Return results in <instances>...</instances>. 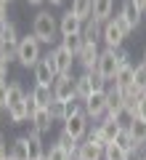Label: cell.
<instances>
[{"instance_id":"34","label":"cell","mask_w":146,"mask_h":160,"mask_svg":"<svg viewBox=\"0 0 146 160\" xmlns=\"http://www.w3.org/2000/svg\"><path fill=\"white\" fill-rule=\"evenodd\" d=\"M114 56H117V62H120V67H125V64H130V62H128V59H130V53L125 51L122 46H120V48H114Z\"/></svg>"},{"instance_id":"7","label":"cell","mask_w":146,"mask_h":160,"mask_svg":"<svg viewBox=\"0 0 146 160\" xmlns=\"http://www.w3.org/2000/svg\"><path fill=\"white\" fill-rule=\"evenodd\" d=\"M106 107H109V93L106 91H96L82 102V109H85V115H88L90 120L104 118V115H106Z\"/></svg>"},{"instance_id":"3","label":"cell","mask_w":146,"mask_h":160,"mask_svg":"<svg viewBox=\"0 0 146 160\" xmlns=\"http://www.w3.org/2000/svg\"><path fill=\"white\" fill-rule=\"evenodd\" d=\"M8 115H11L13 123H24L29 120V112H27V93L19 83H11L8 86Z\"/></svg>"},{"instance_id":"18","label":"cell","mask_w":146,"mask_h":160,"mask_svg":"<svg viewBox=\"0 0 146 160\" xmlns=\"http://www.w3.org/2000/svg\"><path fill=\"white\" fill-rule=\"evenodd\" d=\"M82 38H85V43H98L104 38V24L90 16L88 22H82Z\"/></svg>"},{"instance_id":"27","label":"cell","mask_w":146,"mask_h":160,"mask_svg":"<svg viewBox=\"0 0 146 160\" xmlns=\"http://www.w3.org/2000/svg\"><path fill=\"white\" fill-rule=\"evenodd\" d=\"M104 160H130V152H125L120 144H106V149H104Z\"/></svg>"},{"instance_id":"44","label":"cell","mask_w":146,"mask_h":160,"mask_svg":"<svg viewBox=\"0 0 146 160\" xmlns=\"http://www.w3.org/2000/svg\"><path fill=\"white\" fill-rule=\"evenodd\" d=\"M144 62H146V51H144Z\"/></svg>"},{"instance_id":"35","label":"cell","mask_w":146,"mask_h":160,"mask_svg":"<svg viewBox=\"0 0 146 160\" xmlns=\"http://www.w3.org/2000/svg\"><path fill=\"white\" fill-rule=\"evenodd\" d=\"M135 118H138V120H144V123H146V93L141 96V102H138V112H135Z\"/></svg>"},{"instance_id":"42","label":"cell","mask_w":146,"mask_h":160,"mask_svg":"<svg viewBox=\"0 0 146 160\" xmlns=\"http://www.w3.org/2000/svg\"><path fill=\"white\" fill-rule=\"evenodd\" d=\"M0 3H6V6H11V0H0Z\"/></svg>"},{"instance_id":"6","label":"cell","mask_w":146,"mask_h":160,"mask_svg":"<svg viewBox=\"0 0 146 160\" xmlns=\"http://www.w3.org/2000/svg\"><path fill=\"white\" fill-rule=\"evenodd\" d=\"M53 99H61V102H69V99H77V78L72 72L59 75L53 80Z\"/></svg>"},{"instance_id":"24","label":"cell","mask_w":146,"mask_h":160,"mask_svg":"<svg viewBox=\"0 0 146 160\" xmlns=\"http://www.w3.org/2000/svg\"><path fill=\"white\" fill-rule=\"evenodd\" d=\"M72 13L80 22H88L93 16V0H72Z\"/></svg>"},{"instance_id":"30","label":"cell","mask_w":146,"mask_h":160,"mask_svg":"<svg viewBox=\"0 0 146 160\" xmlns=\"http://www.w3.org/2000/svg\"><path fill=\"white\" fill-rule=\"evenodd\" d=\"M29 139V136H27ZM45 158V147L40 139H29V160H43Z\"/></svg>"},{"instance_id":"32","label":"cell","mask_w":146,"mask_h":160,"mask_svg":"<svg viewBox=\"0 0 146 160\" xmlns=\"http://www.w3.org/2000/svg\"><path fill=\"white\" fill-rule=\"evenodd\" d=\"M135 88H141L146 93V62H141L135 67Z\"/></svg>"},{"instance_id":"15","label":"cell","mask_w":146,"mask_h":160,"mask_svg":"<svg viewBox=\"0 0 146 160\" xmlns=\"http://www.w3.org/2000/svg\"><path fill=\"white\" fill-rule=\"evenodd\" d=\"M53 62H56V69H59V75H67V72H72V64H74V53H69L64 46H59V48H53Z\"/></svg>"},{"instance_id":"20","label":"cell","mask_w":146,"mask_h":160,"mask_svg":"<svg viewBox=\"0 0 146 160\" xmlns=\"http://www.w3.org/2000/svg\"><path fill=\"white\" fill-rule=\"evenodd\" d=\"M8 160H29V139L19 136L8 149Z\"/></svg>"},{"instance_id":"16","label":"cell","mask_w":146,"mask_h":160,"mask_svg":"<svg viewBox=\"0 0 146 160\" xmlns=\"http://www.w3.org/2000/svg\"><path fill=\"white\" fill-rule=\"evenodd\" d=\"M141 8L135 6V0H122V8H120V16L125 19V22L130 24V29H135L141 24Z\"/></svg>"},{"instance_id":"25","label":"cell","mask_w":146,"mask_h":160,"mask_svg":"<svg viewBox=\"0 0 146 160\" xmlns=\"http://www.w3.org/2000/svg\"><path fill=\"white\" fill-rule=\"evenodd\" d=\"M32 99L37 102V107H48V104L53 102V86H35V91H32Z\"/></svg>"},{"instance_id":"39","label":"cell","mask_w":146,"mask_h":160,"mask_svg":"<svg viewBox=\"0 0 146 160\" xmlns=\"http://www.w3.org/2000/svg\"><path fill=\"white\" fill-rule=\"evenodd\" d=\"M29 6H40V3H45V0H27Z\"/></svg>"},{"instance_id":"26","label":"cell","mask_w":146,"mask_h":160,"mask_svg":"<svg viewBox=\"0 0 146 160\" xmlns=\"http://www.w3.org/2000/svg\"><path fill=\"white\" fill-rule=\"evenodd\" d=\"M64 48H67L69 53H74V59H77V53L82 51V46H85V38H82V32L80 35H69V38H64V43H61Z\"/></svg>"},{"instance_id":"1","label":"cell","mask_w":146,"mask_h":160,"mask_svg":"<svg viewBox=\"0 0 146 160\" xmlns=\"http://www.w3.org/2000/svg\"><path fill=\"white\" fill-rule=\"evenodd\" d=\"M32 35L40 43H53L59 35V22L56 16H51V11H37L32 19Z\"/></svg>"},{"instance_id":"12","label":"cell","mask_w":146,"mask_h":160,"mask_svg":"<svg viewBox=\"0 0 146 160\" xmlns=\"http://www.w3.org/2000/svg\"><path fill=\"white\" fill-rule=\"evenodd\" d=\"M80 32H82V22L72 13V8L64 11L61 19H59V35L61 38H69V35H80Z\"/></svg>"},{"instance_id":"41","label":"cell","mask_w":146,"mask_h":160,"mask_svg":"<svg viewBox=\"0 0 146 160\" xmlns=\"http://www.w3.org/2000/svg\"><path fill=\"white\" fill-rule=\"evenodd\" d=\"M141 149H144V155H146V139H144V144H141Z\"/></svg>"},{"instance_id":"45","label":"cell","mask_w":146,"mask_h":160,"mask_svg":"<svg viewBox=\"0 0 146 160\" xmlns=\"http://www.w3.org/2000/svg\"><path fill=\"white\" fill-rule=\"evenodd\" d=\"M141 160H146V155H144V158H141Z\"/></svg>"},{"instance_id":"38","label":"cell","mask_w":146,"mask_h":160,"mask_svg":"<svg viewBox=\"0 0 146 160\" xmlns=\"http://www.w3.org/2000/svg\"><path fill=\"white\" fill-rule=\"evenodd\" d=\"M135 6H138L141 11H146V0H135Z\"/></svg>"},{"instance_id":"13","label":"cell","mask_w":146,"mask_h":160,"mask_svg":"<svg viewBox=\"0 0 146 160\" xmlns=\"http://www.w3.org/2000/svg\"><path fill=\"white\" fill-rule=\"evenodd\" d=\"M98 56H101L98 46H96V43H85V46H82V51L77 53V62L85 67V72H96V64H98Z\"/></svg>"},{"instance_id":"5","label":"cell","mask_w":146,"mask_h":160,"mask_svg":"<svg viewBox=\"0 0 146 160\" xmlns=\"http://www.w3.org/2000/svg\"><path fill=\"white\" fill-rule=\"evenodd\" d=\"M117 133H120V126L114 123L112 118H104L101 123H98V126H96L93 131H90V136H88V139H93V142L98 144V147H104V149H106V144H112L114 139H117Z\"/></svg>"},{"instance_id":"17","label":"cell","mask_w":146,"mask_h":160,"mask_svg":"<svg viewBox=\"0 0 146 160\" xmlns=\"http://www.w3.org/2000/svg\"><path fill=\"white\" fill-rule=\"evenodd\" d=\"M112 83H114V88H120V91L130 88V86L135 83V67H133V64H125V67H120Z\"/></svg>"},{"instance_id":"22","label":"cell","mask_w":146,"mask_h":160,"mask_svg":"<svg viewBox=\"0 0 146 160\" xmlns=\"http://www.w3.org/2000/svg\"><path fill=\"white\" fill-rule=\"evenodd\" d=\"M114 144H120V147H122L125 152H130V155H133L135 149H141V144L133 139L130 128H120V133H117V139H114Z\"/></svg>"},{"instance_id":"19","label":"cell","mask_w":146,"mask_h":160,"mask_svg":"<svg viewBox=\"0 0 146 160\" xmlns=\"http://www.w3.org/2000/svg\"><path fill=\"white\" fill-rule=\"evenodd\" d=\"M112 11H114V0H93V19L96 22L106 24L112 19Z\"/></svg>"},{"instance_id":"11","label":"cell","mask_w":146,"mask_h":160,"mask_svg":"<svg viewBox=\"0 0 146 160\" xmlns=\"http://www.w3.org/2000/svg\"><path fill=\"white\" fill-rule=\"evenodd\" d=\"M88 120L90 118L85 115V109H82V112H77V115H72V118L64 120V131H67L72 139H77V142H80V139L88 133Z\"/></svg>"},{"instance_id":"37","label":"cell","mask_w":146,"mask_h":160,"mask_svg":"<svg viewBox=\"0 0 146 160\" xmlns=\"http://www.w3.org/2000/svg\"><path fill=\"white\" fill-rule=\"evenodd\" d=\"M0 160H8V147H6V139L0 136Z\"/></svg>"},{"instance_id":"29","label":"cell","mask_w":146,"mask_h":160,"mask_svg":"<svg viewBox=\"0 0 146 160\" xmlns=\"http://www.w3.org/2000/svg\"><path fill=\"white\" fill-rule=\"evenodd\" d=\"M45 160H72V155H69L61 144H53V147L45 152Z\"/></svg>"},{"instance_id":"4","label":"cell","mask_w":146,"mask_h":160,"mask_svg":"<svg viewBox=\"0 0 146 160\" xmlns=\"http://www.w3.org/2000/svg\"><path fill=\"white\" fill-rule=\"evenodd\" d=\"M40 40L35 38V35H24L21 40H19V51H16V62L21 64V67H37L40 62Z\"/></svg>"},{"instance_id":"36","label":"cell","mask_w":146,"mask_h":160,"mask_svg":"<svg viewBox=\"0 0 146 160\" xmlns=\"http://www.w3.org/2000/svg\"><path fill=\"white\" fill-rule=\"evenodd\" d=\"M6 75H8V62L0 56V80H6Z\"/></svg>"},{"instance_id":"9","label":"cell","mask_w":146,"mask_h":160,"mask_svg":"<svg viewBox=\"0 0 146 160\" xmlns=\"http://www.w3.org/2000/svg\"><path fill=\"white\" fill-rule=\"evenodd\" d=\"M117 69H120V62H117V56H114V48H106V51H101V56H98V64H96V75H98V78H104V80L109 83V80H114Z\"/></svg>"},{"instance_id":"43","label":"cell","mask_w":146,"mask_h":160,"mask_svg":"<svg viewBox=\"0 0 146 160\" xmlns=\"http://www.w3.org/2000/svg\"><path fill=\"white\" fill-rule=\"evenodd\" d=\"M0 120H3V107H0Z\"/></svg>"},{"instance_id":"14","label":"cell","mask_w":146,"mask_h":160,"mask_svg":"<svg viewBox=\"0 0 146 160\" xmlns=\"http://www.w3.org/2000/svg\"><path fill=\"white\" fill-rule=\"evenodd\" d=\"M77 160H104V147H98L93 139H85L77 147Z\"/></svg>"},{"instance_id":"8","label":"cell","mask_w":146,"mask_h":160,"mask_svg":"<svg viewBox=\"0 0 146 160\" xmlns=\"http://www.w3.org/2000/svg\"><path fill=\"white\" fill-rule=\"evenodd\" d=\"M96 91H106V80L104 78H98L96 72H85L82 78H77V99H88L90 93H96Z\"/></svg>"},{"instance_id":"23","label":"cell","mask_w":146,"mask_h":160,"mask_svg":"<svg viewBox=\"0 0 146 160\" xmlns=\"http://www.w3.org/2000/svg\"><path fill=\"white\" fill-rule=\"evenodd\" d=\"M29 123H32V126H37L40 131H51V123H53V118H51V112H48V107H40L37 112L32 115V118H29Z\"/></svg>"},{"instance_id":"31","label":"cell","mask_w":146,"mask_h":160,"mask_svg":"<svg viewBox=\"0 0 146 160\" xmlns=\"http://www.w3.org/2000/svg\"><path fill=\"white\" fill-rule=\"evenodd\" d=\"M130 133H133V139H135L138 144H144V139H146V123L135 118V123L130 126Z\"/></svg>"},{"instance_id":"21","label":"cell","mask_w":146,"mask_h":160,"mask_svg":"<svg viewBox=\"0 0 146 160\" xmlns=\"http://www.w3.org/2000/svg\"><path fill=\"white\" fill-rule=\"evenodd\" d=\"M109 107H106V118H114V115L120 112V109L125 107V91H120V88H109Z\"/></svg>"},{"instance_id":"28","label":"cell","mask_w":146,"mask_h":160,"mask_svg":"<svg viewBox=\"0 0 146 160\" xmlns=\"http://www.w3.org/2000/svg\"><path fill=\"white\" fill-rule=\"evenodd\" d=\"M48 112H51L53 120H67V102H61V99H53V102L48 104Z\"/></svg>"},{"instance_id":"10","label":"cell","mask_w":146,"mask_h":160,"mask_svg":"<svg viewBox=\"0 0 146 160\" xmlns=\"http://www.w3.org/2000/svg\"><path fill=\"white\" fill-rule=\"evenodd\" d=\"M59 78V69H56V62H53V53L43 56L35 67V80L40 86H53V80Z\"/></svg>"},{"instance_id":"2","label":"cell","mask_w":146,"mask_h":160,"mask_svg":"<svg viewBox=\"0 0 146 160\" xmlns=\"http://www.w3.org/2000/svg\"><path fill=\"white\" fill-rule=\"evenodd\" d=\"M130 32H133V29H130V24L117 13V16H112L106 24H104V38H101V40L106 43V48H120Z\"/></svg>"},{"instance_id":"33","label":"cell","mask_w":146,"mask_h":160,"mask_svg":"<svg viewBox=\"0 0 146 160\" xmlns=\"http://www.w3.org/2000/svg\"><path fill=\"white\" fill-rule=\"evenodd\" d=\"M0 107L8 109V83L6 80H0Z\"/></svg>"},{"instance_id":"46","label":"cell","mask_w":146,"mask_h":160,"mask_svg":"<svg viewBox=\"0 0 146 160\" xmlns=\"http://www.w3.org/2000/svg\"><path fill=\"white\" fill-rule=\"evenodd\" d=\"M43 160H45V158H43Z\"/></svg>"},{"instance_id":"40","label":"cell","mask_w":146,"mask_h":160,"mask_svg":"<svg viewBox=\"0 0 146 160\" xmlns=\"http://www.w3.org/2000/svg\"><path fill=\"white\" fill-rule=\"evenodd\" d=\"M48 3H51V6H61L64 0H48Z\"/></svg>"}]
</instances>
